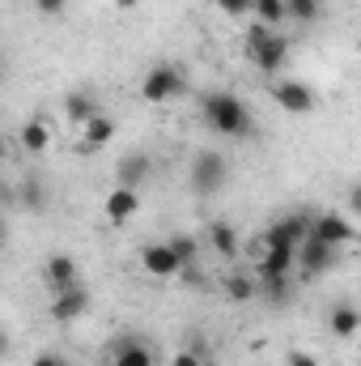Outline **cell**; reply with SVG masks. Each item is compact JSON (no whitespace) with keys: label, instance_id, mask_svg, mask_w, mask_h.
I'll use <instances>...</instances> for the list:
<instances>
[{"label":"cell","instance_id":"4fadbf2b","mask_svg":"<svg viewBox=\"0 0 361 366\" xmlns=\"http://www.w3.org/2000/svg\"><path fill=\"white\" fill-rule=\"evenodd\" d=\"M86 311H90V290H86V285H73V290H64V294L51 298V320H56V324H73V320H81Z\"/></svg>","mask_w":361,"mask_h":366},{"label":"cell","instance_id":"2e32d148","mask_svg":"<svg viewBox=\"0 0 361 366\" xmlns=\"http://www.w3.org/2000/svg\"><path fill=\"white\" fill-rule=\"evenodd\" d=\"M17 145H21L26 154H34V158L47 154V149H51V124H47L43 115H30V119L17 128Z\"/></svg>","mask_w":361,"mask_h":366},{"label":"cell","instance_id":"52a82bcc","mask_svg":"<svg viewBox=\"0 0 361 366\" xmlns=\"http://www.w3.org/2000/svg\"><path fill=\"white\" fill-rule=\"evenodd\" d=\"M115 141V119L106 115V111H98L93 119H86L81 128H77V141H73V154H98V149H106Z\"/></svg>","mask_w":361,"mask_h":366},{"label":"cell","instance_id":"e0dca14e","mask_svg":"<svg viewBox=\"0 0 361 366\" xmlns=\"http://www.w3.org/2000/svg\"><path fill=\"white\" fill-rule=\"evenodd\" d=\"M327 328H332V337H340V341L357 337L361 332V311L353 302H336V307L327 311Z\"/></svg>","mask_w":361,"mask_h":366},{"label":"cell","instance_id":"7a4b0ae2","mask_svg":"<svg viewBox=\"0 0 361 366\" xmlns=\"http://www.w3.org/2000/svg\"><path fill=\"white\" fill-rule=\"evenodd\" d=\"M183 90H187V77H183L179 64H171V60L153 64V69L141 77V98H145V102H153V107H162V102L179 98Z\"/></svg>","mask_w":361,"mask_h":366},{"label":"cell","instance_id":"ffe728a7","mask_svg":"<svg viewBox=\"0 0 361 366\" xmlns=\"http://www.w3.org/2000/svg\"><path fill=\"white\" fill-rule=\"evenodd\" d=\"M166 243H171V252L183 260V269H191V264L200 260V252H204V243H200L195 234H171Z\"/></svg>","mask_w":361,"mask_h":366},{"label":"cell","instance_id":"3957f363","mask_svg":"<svg viewBox=\"0 0 361 366\" xmlns=\"http://www.w3.org/2000/svg\"><path fill=\"white\" fill-rule=\"evenodd\" d=\"M268 94L285 115H315V107H319V94L310 90L306 81H293V77H272Z\"/></svg>","mask_w":361,"mask_h":366},{"label":"cell","instance_id":"8fae6325","mask_svg":"<svg viewBox=\"0 0 361 366\" xmlns=\"http://www.w3.org/2000/svg\"><path fill=\"white\" fill-rule=\"evenodd\" d=\"M43 281H47V290H51V294H64V290L81 285L77 260H73L68 252H56V256H47V264H43Z\"/></svg>","mask_w":361,"mask_h":366},{"label":"cell","instance_id":"f1b7e54d","mask_svg":"<svg viewBox=\"0 0 361 366\" xmlns=\"http://www.w3.org/2000/svg\"><path fill=\"white\" fill-rule=\"evenodd\" d=\"M285 366H319V358L306 354V350H289V354H285Z\"/></svg>","mask_w":361,"mask_h":366},{"label":"cell","instance_id":"5bb4252c","mask_svg":"<svg viewBox=\"0 0 361 366\" xmlns=\"http://www.w3.org/2000/svg\"><path fill=\"white\" fill-rule=\"evenodd\" d=\"M111 366H158V354H153V345L149 341H136V337H128V341H119V345H111Z\"/></svg>","mask_w":361,"mask_h":366},{"label":"cell","instance_id":"ac0fdd59","mask_svg":"<svg viewBox=\"0 0 361 366\" xmlns=\"http://www.w3.org/2000/svg\"><path fill=\"white\" fill-rule=\"evenodd\" d=\"M204 243H208V252H217L221 260H234V256H238V234H234L230 222H208Z\"/></svg>","mask_w":361,"mask_h":366},{"label":"cell","instance_id":"7c38bea8","mask_svg":"<svg viewBox=\"0 0 361 366\" xmlns=\"http://www.w3.org/2000/svg\"><path fill=\"white\" fill-rule=\"evenodd\" d=\"M149 175H153V158H149L145 149L123 154L119 167H115V183H119V187H136V192H141V183H149Z\"/></svg>","mask_w":361,"mask_h":366},{"label":"cell","instance_id":"5b68a950","mask_svg":"<svg viewBox=\"0 0 361 366\" xmlns=\"http://www.w3.org/2000/svg\"><path fill=\"white\" fill-rule=\"evenodd\" d=\"M310 234L315 239H323L327 247H349V243H357V230H353V222L340 213V209H323V213H315V222H310Z\"/></svg>","mask_w":361,"mask_h":366},{"label":"cell","instance_id":"4316f807","mask_svg":"<svg viewBox=\"0 0 361 366\" xmlns=\"http://www.w3.org/2000/svg\"><path fill=\"white\" fill-rule=\"evenodd\" d=\"M217 9L225 17H251L255 13V0H217Z\"/></svg>","mask_w":361,"mask_h":366},{"label":"cell","instance_id":"83f0119b","mask_svg":"<svg viewBox=\"0 0 361 366\" xmlns=\"http://www.w3.org/2000/svg\"><path fill=\"white\" fill-rule=\"evenodd\" d=\"M68 9V0H34V13H43V17H60Z\"/></svg>","mask_w":361,"mask_h":366},{"label":"cell","instance_id":"9a60e30c","mask_svg":"<svg viewBox=\"0 0 361 366\" xmlns=\"http://www.w3.org/2000/svg\"><path fill=\"white\" fill-rule=\"evenodd\" d=\"M60 107H64V119H68L73 128H81L86 119H93V115L102 111V107H98V94H93V90H86V86L68 90V94H64V102H60Z\"/></svg>","mask_w":361,"mask_h":366},{"label":"cell","instance_id":"1f68e13d","mask_svg":"<svg viewBox=\"0 0 361 366\" xmlns=\"http://www.w3.org/2000/svg\"><path fill=\"white\" fill-rule=\"evenodd\" d=\"M111 4H115V9H136L141 0H111Z\"/></svg>","mask_w":361,"mask_h":366},{"label":"cell","instance_id":"7402d4cb","mask_svg":"<svg viewBox=\"0 0 361 366\" xmlns=\"http://www.w3.org/2000/svg\"><path fill=\"white\" fill-rule=\"evenodd\" d=\"M251 17L276 30V26H280V21L289 17V4H285V0H255V13H251Z\"/></svg>","mask_w":361,"mask_h":366},{"label":"cell","instance_id":"ba28073f","mask_svg":"<svg viewBox=\"0 0 361 366\" xmlns=\"http://www.w3.org/2000/svg\"><path fill=\"white\" fill-rule=\"evenodd\" d=\"M247 51H251V64H255L264 77H280V69H285V60H289V39L272 30L264 43H251Z\"/></svg>","mask_w":361,"mask_h":366},{"label":"cell","instance_id":"9c48e42d","mask_svg":"<svg viewBox=\"0 0 361 366\" xmlns=\"http://www.w3.org/2000/svg\"><path fill=\"white\" fill-rule=\"evenodd\" d=\"M141 213V192L136 187H111L106 196H102V217L111 222V226H128L132 217Z\"/></svg>","mask_w":361,"mask_h":366},{"label":"cell","instance_id":"6da1fadb","mask_svg":"<svg viewBox=\"0 0 361 366\" xmlns=\"http://www.w3.org/2000/svg\"><path fill=\"white\" fill-rule=\"evenodd\" d=\"M200 115H204V124H208L217 137H225V141H251V137H255V115H251V107L230 90L200 94Z\"/></svg>","mask_w":361,"mask_h":366},{"label":"cell","instance_id":"f546056e","mask_svg":"<svg viewBox=\"0 0 361 366\" xmlns=\"http://www.w3.org/2000/svg\"><path fill=\"white\" fill-rule=\"evenodd\" d=\"M30 366H73L68 358H60V354H34V362Z\"/></svg>","mask_w":361,"mask_h":366},{"label":"cell","instance_id":"484cf974","mask_svg":"<svg viewBox=\"0 0 361 366\" xmlns=\"http://www.w3.org/2000/svg\"><path fill=\"white\" fill-rule=\"evenodd\" d=\"M171 366H213V358H208V350H179Z\"/></svg>","mask_w":361,"mask_h":366},{"label":"cell","instance_id":"603a6c76","mask_svg":"<svg viewBox=\"0 0 361 366\" xmlns=\"http://www.w3.org/2000/svg\"><path fill=\"white\" fill-rule=\"evenodd\" d=\"M21 204H26V209H34V213H43V209H47V192H43V183H39V179H26V187H21Z\"/></svg>","mask_w":361,"mask_h":366},{"label":"cell","instance_id":"30bf717a","mask_svg":"<svg viewBox=\"0 0 361 366\" xmlns=\"http://www.w3.org/2000/svg\"><path fill=\"white\" fill-rule=\"evenodd\" d=\"M332 264H336V247H327L323 239H315V234H310V239L298 247V269H302V281L327 273Z\"/></svg>","mask_w":361,"mask_h":366},{"label":"cell","instance_id":"44dd1931","mask_svg":"<svg viewBox=\"0 0 361 366\" xmlns=\"http://www.w3.org/2000/svg\"><path fill=\"white\" fill-rule=\"evenodd\" d=\"M255 281H260V294L264 298H272V302H285L289 298V273H255Z\"/></svg>","mask_w":361,"mask_h":366},{"label":"cell","instance_id":"277c9868","mask_svg":"<svg viewBox=\"0 0 361 366\" xmlns=\"http://www.w3.org/2000/svg\"><path fill=\"white\" fill-rule=\"evenodd\" d=\"M225 179H230V162H225L221 149H200V154L191 158V187H195V192L213 196V192L225 187Z\"/></svg>","mask_w":361,"mask_h":366},{"label":"cell","instance_id":"4dcf8cb0","mask_svg":"<svg viewBox=\"0 0 361 366\" xmlns=\"http://www.w3.org/2000/svg\"><path fill=\"white\" fill-rule=\"evenodd\" d=\"M349 213H353V217H361V179L349 187Z\"/></svg>","mask_w":361,"mask_h":366},{"label":"cell","instance_id":"d6986e66","mask_svg":"<svg viewBox=\"0 0 361 366\" xmlns=\"http://www.w3.org/2000/svg\"><path fill=\"white\" fill-rule=\"evenodd\" d=\"M255 294H260V281H255V277H247V273L225 277V298H230V302H251Z\"/></svg>","mask_w":361,"mask_h":366},{"label":"cell","instance_id":"8992f818","mask_svg":"<svg viewBox=\"0 0 361 366\" xmlns=\"http://www.w3.org/2000/svg\"><path fill=\"white\" fill-rule=\"evenodd\" d=\"M136 256H141L145 277H153V281H175L179 273H187V269H183V260L171 252V243H166V239H162V243H145Z\"/></svg>","mask_w":361,"mask_h":366},{"label":"cell","instance_id":"cb8c5ba5","mask_svg":"<svg viewBox=\"0 0 361 366\" xmlns=\"http://www.w3.org/2000/svg\"><path fill=\"white\" fill-rule=\"evenodd\" d=\"M285 4H289V17H298V21H315L323 13L319 0H285Z\"/></svg>","mask_w":361,"mask_h":366},{"label":"cell","instance_id":"d4e9b609","mask_svg":"<svg viewBox=\"0 0 361 366\" xmlns=\"http://www.w3.org/2000/svg\"><path fill=\"white\" fill-rule=\"evenodd\" d=\"M268 252H272V243H268V230H264V234H255V239L247 243V260H251L255 269H260V264L268 260Z\"/></svg>","mask_w":361,"mask_h":366}]
</instances>
